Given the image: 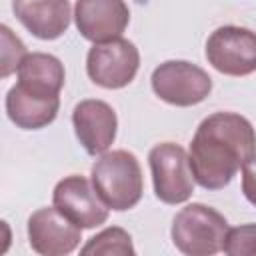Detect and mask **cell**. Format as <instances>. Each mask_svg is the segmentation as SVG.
<instances>
[{"instance_id": "cell-5", "label": "cell", "mask_w": 256, "mask_h": 256, "mask_svg": "<svg viewBox=\"0 0 256 256\" xmlns=\"http://www.w3.org/2000/svg\"><path fill=\"white\" fill-rule=\"evenodd\" d=\"M154 94L180 108L200 104L212 92V78L200 66L186 60H166L152 72Z\"/></svg>"}, {"instance_id": "cell-1", "label": "cell", "mask_w": 256, "mask_h": 256, "mask_svg": "<svg viewBox=\"0 0 256 256\" xmlns=\"http://www.w3.org/2000/svg\"><path fill=\"white\" fill-rule=\"evenodd\" d=\"M256 154V130L236 112L206 116L190 142V168L204 190H222Z\"/></svg>"}, {"instance_id": "cell-13", "label": "cell", "mask_w": 256, "mask_h": 256, "mask_svg": "<svg viewBox=\"0 0 256 256\" xmlns=\"http://www.w3.org/2000/svg\"><path fill=\"white\" fill-rule=\"evenodd\" d=\"M60 96H38L14 84L6 94V114L22 130H40L54 122Z\"/></svg>"}, {"instance_id": "cell-6", "label": "cell", "mask_w": 256, "mask_h": 256, "mask_svg": "<svg viewBox=\"0 0 256 256\" xmlns=\"http://www.w3.org/2000/svg\"><path fill=\"white\" fill-rule=\"evenodd\" d=\"M140 68V52L134 42L114 38L98 42L88 50L86 72L90 80L102 88L116 90L128 86Z\"/></svg>"}, {"instance_id": "cell-17", "label": "cell", "mask_w": 256, "mask_h": 256, "mask_svg": "<svg viewBox=\"0 0 256 256\" xmlns=\"http://www.w3.org/2000/svg\"><path fill=\"white\" fill-rule=\"evenodd\" d=\"M0 32H2V78H6L14 70H18L20 62L28 52L24 42L18 36H14L6 24L0 26Z\"/></svg>"}, {"instance_id": "cell-12", "label": "cell", "mask_w": 256, "mask_h": 256, "mask_svg": "<svg viewBox=\"0 0 256 256\" xmlns=\"http://www.w3.org/2000/svg\"><path fill=\"white\" fill-rule=\"evenodd\" d=\"M20 24L40 40H56L70 26L68 0H12Z\"/></svg>"}, {"instance_id": "cell-15", "label": "cell", "mask_w": 256, "mask_h": 256, "mask_svg": "<svg viewBox=\"0 0 256 256\" xmlns=\"http://www.w3.org/2000/svg\"><path fill=\"white\" fill-rule=\"evenodd\" d=\"M82 254H100V256H126V254H134V246H132V238L124 228L112 226L102 230L100 234L92 236L80 250Z\"/></svg>"}, {"instance_id": "cell-7", "label": "cell", "mask_w": 256, "mask_h": 256, "mask_svg": "<svg viewBox=\"0 0 256 256\" xmlns=\"http://www.w3.org/2000/svg\"><path fill=\"white\" fill-rule=\"evenodd\" d=\"M206 60L226 76L256 72V32L242 26H220L206 40Z\"/></svg>"}, {"instance_id": "cell-16", "label": "cell", "mask_w": 256, "mask_h": 256, "mask_svg": "<svg viewBox=\"0 0 256 256\" xmlns=\"http://www.w3.org/2000/svg\"><path fill=\"white\" fill-rule=\"evenodd\" d=\"M222 250L228 256L256 254V224H240L236 228H228Z\"/></svg>"}, {"instance_id": "cell-10", "label": "cell", "mask_w": 256, "mask_h": 256, "mask_svg": "<svg viewBox=\"0 0 256 256\" xmlns=\"http://www.w3.org/2000/svg\"><path fill=\"white\" fill-rule=\"evenodd\" d=\"M74 22L82 38L98 44L124 34L130 10L124 0H76Z\"/></svg>"}, {"instance_id": "cell-3", "label": "cell", "mask_w": 256, "mask_h": 256, "mask_svg": "<svg viewBox=\"0 0 256 256\" xmlns=\"http://www.w3.org/2000/svg\"><path fill=\"white\" fill-rule=\"evenodd\" d=\"M226 218L212 206L194 202L184 206L172 220V242L188 256H212L224 248Z\"/></svg>"}, {"instance_id": "cell-4", "label": "cell", "mask_w": 256, "mask_h": 256, "mask_svg": "<svg viewBox=\"0 0 256 256\" xmlns=\"http://www.w3.org/2000/svg\"><path fill=\"white\" fill-rule=\"evenodd\" d=\"M154 194L164 204H182L194 192L190 156L180 144L160 142L148 152Z\"/></svg>"}, {"instance_id": "cell-9", "label": "cell", "mask_w": 256, "mask_h": 256, "mask_svg": "<svg viewBox=\"0 0 256 256\" xmlns=\"http://www.w3.org/2000/svg\"><path fill=\"white\" fill-rule=\"evenodd\" d=\"M82 228L66 218L56 206L36 210L28 218V242L42 256H64L78 248Z\"/></svg>"}, {"instance_id": "cell-11", "label": "cell", "mask_w": 256, "mask_h": 256, "mask_svg": "<svg viewBox=\"0 0 256 256\" xmlns=\"http://www.w3.org/2000/svg\"><path fill=\"white\" fill-rule=\"evenodd\" d=\"M72 126L82 148L96 156L104 154L112 146L118 130V118L108 102L88 98L74 106Z\"/></svg>"}, {"instance_id": "cell-18", "label": "cell", "mask_w": 256, "mask_h": 256, "mask_svg": "<svg viewBox=\"0 0 256 256\" xmlns=\"http://www.w3.org/2000/svg\"><path fill=\"white\" fill-rule=\"evenodd\" d=\"M242 192L246 200L256 206V154L242 166Z\"/></svg>"}, {"instance_id": "cell-2", "label": "cell", "mask_w": 256, "mask_h": 256, "mask_svg": "<svg viewBox=\"0 0 256 256\" xmlns=\"http://www.w3.org/2000/svg\"><path fill=\"white\" fill-rule=\"evenodd\" d=\"M90 176L102 202L116 212L134 208L142 198V168L138 158L128 150L104 152L92 164Z\"/></svg>"}, {"instance_id": "cell-8", "label": "cell", "mask_w": 256, "mask_h": 256, "mask_svg": "<svg viewBox=\"0 0 256 256\" xmlns=\"http://www.w3.org/2000/svg\"><path fill=\"white\" fill-rule=\"evenodd\" d=\"M52 204L82 230H90L104 224L108 220L110 210L98 196L94 184L80 174L66 176L56 184Z\"/></svg>"}, {"instance_id": "cell-14", "label": "cell", "mask_w": 256, "mask_h": 256, "mask_svg": "<svg viewBox=\"0 0 256 256\" xmlns=\"http://www.w3.org/2000/svg\"><path fill=\"white\" fill-rule=\"evenodd\" d=\"M16 72H18L16 84L26 92L38 96H58L66 78L62 62L46 52L26 54Z\"/></svg>"}]
</instances>
